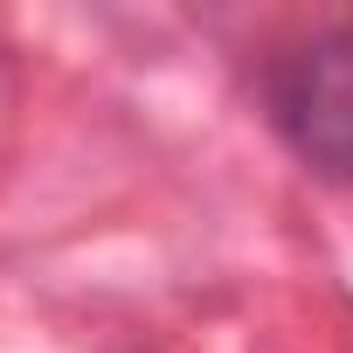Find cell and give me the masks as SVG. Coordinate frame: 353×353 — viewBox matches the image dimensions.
<instances>
[{
    "label": "cell",
    "instance_id": "6da1fadb",
    "mask_svg": "<svg viewBox=\"0 0 353 353\" xmlns=\"http://www.w3.org/2000/svg\"><path fill=\"white\" fill-rule=\"evenodd\" d=\"M256 104L291 159L353 181V21H319L277 42L256 70Z\"/></svg>",
    "mask_w": 353,
    "mask_h": 353
}]
</instances>
